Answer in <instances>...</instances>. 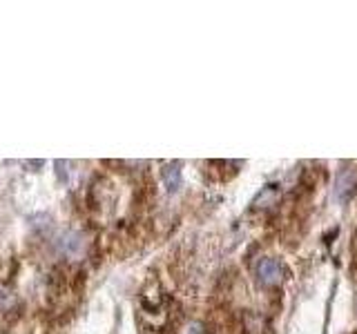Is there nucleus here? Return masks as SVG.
Segmentation results:
<instances>
[{
    "instance_id": "nucleus-1",
    "label": "nucleus",
    "mask_w": 357,
    "mask_h": 334,
    "mask_svg": "<svg viewBox=\"0 0 357 334\" xmlns=\"http://www.w3.org/2000/svg\"><path fill=\"white\" fill-rule=\"evenodd\" d=\"M255 276L264 287H277V285H282V281L286 278V270L279 259L264 256V259H259L255 265Z\"/></svg>"
},
{
    "instance_id": "nucleus-2",
    "label": "nucleus",
    "mask_w": 357,
    "mask_h": 334,
    "mask_svg": "<svg viewBox=\"0 0 357 334\" xmlns=\"http://www.w3.org/2000/svg\"><path fill=\"white\" fill-rule=\"evenodd\" d=\"M357 187V170L355 167H346L337 174V181H335V198L340 200V203H346L353 192Z\"/></svg>"
},
{
    "instance_id": "nucleus-3",
    "label": "nucleus",
    "mask_w": 357,
    "mask_h": 334,
    "mask_svg": "<svg viewBox=\"0 0 357 334\" xmlns=\"http://www.w3.org/2000/svg\"><path fill=\"white\" fill-rule=\"evenodd\" d=\"M56 248L65 256H81L85 250V237L81 232H63L56 239Z\"/></svg>"
},
{
    "instance_id": "nucleus-4",
    "label": "nucleus",
    "mask_w": 357,
    "mask_h": 334,
    "mask_svg": "<svg viewBox=\"0 0 357 334\" xmlns=\"http://www.w3.org/2000/svg\"><path fill=\"white\" fill-rule=\"evenodd\" d=\"M239 326H241V334H273L271 323H268L266 317H261L259 312L245 310L239 319Z\"/></svg>"
},
{
    "instance_id": "nucleus-5",
    "label": "nucleus",
    "mask_w": 357,
    "mask_h": 334,
    "mask_svg": "<svg viewBox=\"0 0 357 334\" xmlns=\"http://www.w3.org/2000/svg\"><path fill=\"white\" fill-rule=\"evenodd\" d=\"M181 163H170L163 167V183L167 187V192H176L181 187Z\"/></svg>"
}]
</instances>
